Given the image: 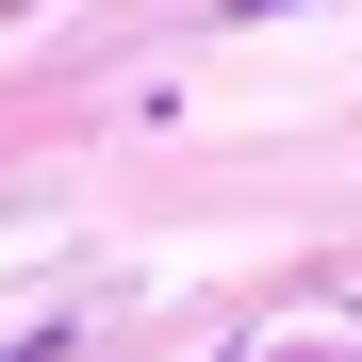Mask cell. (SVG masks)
Segmentation results:
<instances>
[{"instance_id":"1","label":"cell","mask_w":362,"mask_h":362,"mask_svg":"<svg viewBox=\"0 0 362 362\" xmlns=\"http://www.w3.org/2000/svg\"><path fill=\"white\" fill-rule=\"evenodd\" d=\"M230 17H296V0H230Z\"/></svg>"}]
</instances>
